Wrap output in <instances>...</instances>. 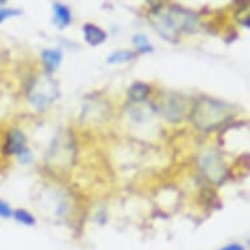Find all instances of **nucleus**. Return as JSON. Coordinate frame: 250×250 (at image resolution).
I'll use <instances>...</instances> for the list:
<instances>
[{
  "mask_svg": "<svg viewBox=\"0 0 250 250\" xmlns=\"http://www.w3.org/2000/svg\"><path fill=\"white\" fill-rule=\"evenodd\" d=\"M12 217L16 220L17 223L22 224V226H26V227L36 226V217L29 212V211H26V209L24 208L15 209V211H13Z\"/></svg>",
  "mask_w": 250,
  "mask_h": 250,
  "instance_id": "10",
  "label": "nucleus"
},
{
  "mask_svg": "<svg viewBox=\"0 0 250 250\" xmlns=\"http://www.w3.org/2000/svg\"><path fill=\"white\" fill-rule=\"evenodd\" d=\"M26 151L28 147H26V138L24 132L17 128L9 130L3 144V153L5 156H21Z\"/></svg>",
  "mask_w": 250,
  "mask_h": 250,
  "instance_id": "4",
  "label": "nucleus"
},
{
  "mask_svg": "<svg viewBox=\"0 0 250 250\" xmlns=\"http://www.w3.org/2000/svg\"><path fill=\"white\" fill-rule=\"evenodd\" d=\"M151 93V86L142 82H135L127 89V97L131 103H144Z\"/></svg>",
  "mask_w": 250,
  "mask_h": 250,
  "instance_id": "8",
  "label": "nucleus"
},
{
  "mask_svg": "<svg viewBox=\"0 0 250 250\" xmlns=\"http://www.w3.org/2000/svg\"><path fill=\"white\" fill-rule=\"evenodd\" d=\"M219 250H245V246L241 245V244H237V242H233V244H228V245L223 246Z\"/></svg>",
  "mask_w": 250,
  "mask_h": 250,
  "instance_id": "14",
  "label": "nucleus"
},
{
  "mask_svg": "<svg viewBox=\"0 0 250 250\" xmlns=\"http://www.w3.org/2000/svg\"><path fill=\"white\" fill-rule=\"evenodd\" d=\"M63 53L58 49H46L42 51V63L47 74H53L61 66Z\"/></svg>",
  "mask_w": 250,
  "mask_h": 250,
  "instance_id": "7",
  "label": "nucleus"
},
{
  "mask_svg": "<svg viewBox=\"0 0 250 250\" xmlns=\"http://www.w3.org/2000/svg\"><path fill=\"white\" fill-rule=\"evenodd\" d=\"M13 216L12 207L3 199H0V217L1 219H11Z\"/></svg>",
  "mask_w": 250,
  "mask_h": 250,
  "instance_id": "13",
  "label": "nucleus"
},
{
  "mask_svg": "<svg viewBox=\"0 0 250 250\" xmlns=\"http://www.w3.org/2000/svg\"><path fill=\"white\" fill-rule=\"evenodd\" d=\"M132 42L138 49V53L140 54H147L153 51V46L151 45V42L148 41V38L144 34H135L132 37Z\"/></svg>",
  "mask_w": 250,
  "mask_h": 250,
  "instance_id": "11",
  "label": "nucleus"
},
{
  "mask_svg": "<svg viewBox=\"0 0 250 250\" xmlns=\"http://www.w3.org/2000/svg\"><path fill=\"white\" fill-rule=\"evenodd\" d=\"M195 22V15L180 8H159L152 17L156 30L167 40H177L182 32H190Z\"/></svg>",
  "mask_w": 250,
  "mask_h": 250,
  "instance_id": "1",
  "label": "nucleus"
},
{
  "mask_svg": "<svg viewBox=\"0 0 250 250\" xmlns=\"http://www.w3.org/2000/svg\"><path fill=\"white\" fill-rule=\"evenodd\" d=\"M83 33H84V38L85 41L89 43L90 46H100L103 45L104 42L107 40V33L103 28H100L99 25L95 24H85L83 26Z\"/></svg>",
  "mask_w": 250,
  "mask_h": 250,
  "instance_id": "5",
  "label": "nucleus"
},
{
  "mask_svg": "<svg viewBox=\"0 0 250 250\" xmlns=\"http://www.w3.org/2000/svg\"><path fill=\"white\" fill-rule=\"evenodd\" d=\"M57 96L58 88L55 86V83L53 79L45 76L42 79V84L41 80H37L32 85L28 93V100L37 110H45L50 104H53Z\"/></svg>",
  "mask_w": 250,
  "mask_h": 250,
  "instance_id": "3",
  "label": "nucleus"
},
{
  "mask_svg": "<svg viewBox=\"0 0 250 250\" xmlns=\"http://www.w3.org/2000/svg\"><path fill=\"white\" fill-rule=\"evenodd\" d=\"M136 58V53L131 51V50H118L111 53L107 57L106 62L109 64H123V63H128L132 62Z\"/></svg>",
  "mask_w": 250,
  "mask_h": 250,
  "instance_id": "9",
  "label": "nucleus"
},
{
  "mask_svg": "<svg viewBox=\"0 0 250 250\" xmlns=\"http://www.w3.org/2000/svg\"><path fill=\"white\" fill-rule=\"evenodd\" d=\"M228 118L227 105L206 99L195 105L193 110L194 123L203 130H213Z\"/></svg>",
  "mask_w": 250,
  "mask_h": 250,
  "instance_id": "2",
  "label": "nucleus"
},
{
  "mask_svg": "<svg viewBox=\"0 0 250 250\" xmlns=\"http://www.w3.org/2000/svg\"><path fill=\"white\" fill-rule=\"evenodd\" d=\"M54 11V25L58 29H64L71 24L72 21V15H71V9L66 4H62L59 1L53 4Z\"/></svg>",
  "mask_w": 250,
  "mask_h": 250,
  "instance_id": "6",
  "label": "nucleus"
},
{
  "mask_svg": "<svg viewBox=\"0 0 250 250\" xmlns=\"http://www.w3.org/2000/svg\"><path fill=\"white\" fill-rule=\"evenodd\" d=\"M22 15V11L19 8H8V7H1L0 5V24H3L8 19H13Z\"/></svg>",
  "mask_w": 250,
  "mask_h": 250,
  "instance_id": "12",
  "label": "nucleus"
}]
</instances>
